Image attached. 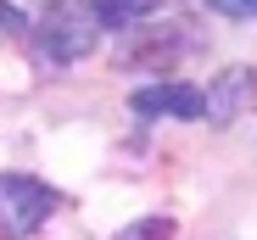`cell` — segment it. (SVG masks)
<instances>
[{
	"label": "cell",
	"instance_id": "cell-7",
	"mask_svg": "<svg viewBox=\"0 0 257 240\" xmlns=\"http://www.w3.org/2000/svg\"><path fill=\"white\" fill-rule=\"evenodd\" d=\"M117 240H174V218H140V223H128Z\"/></svg>",
	"mask_w": 257,
	"mask_h": 240
},
{
	"label": "cell",
	"instance_id": "cell-9",
	"mask_svg": "<svg viewBox=\"0 0 257 240\" xmlns=\"http://www.w3.org/2000/svg\"><path fill=\"white\" fill-rule=\"evenodd\" d=\"M0 28H23V17H17V12L6 6V0H0Z\"/></svg>",
	"mask_w": 257,
	"mask_h": 240
},
{
	"label": "cell",
	"instance_id": "cell-4",
	"mask_svg": "<svg viewBox=\"0 0 257 240\" xmlns=\"http://www.w3.org/2000/svg\"><path fill=\"white\" fill-rule=\"evenodd\" d=\"M201 95H207V117H212V123H229V117H240L257 101V73L251 67H224Z\"/></svg>",
	"mask_w": 257,
	"mask_h": 240
},
{
	"label": "cell",
	"instance_id": "cell-8",
	"mask_svg": "<svg viewBox=\"0 0 257 240\" xmlns=\"http://www.w3.org/2000/svg\"><path fill=\"white\" fill-rule=\"evenodd\" d=\"M212 12H224V17H251V0H207Z\"/></svg>",
	"mask_w": 257,
	"mask_h": 240
},
{
	"label": "cell",
	"instance_id": "cell-6",
	"mask_svg": "<svg viewBox=\"0 0 257 240\" xmlns=\"http://www.w3.org/2000/svg\"><path fill=\"white\" fill-rule=\"evenodd\" d=\"M95 6V17H101V28H140L146 17H157L168 0H90Z\"/></svg>",
	"mask_w": 257,
	"mask_h": 240
},
{
	"label": "cell",
	"instance_id": "cell-3",
	"mask_svg": "<svg viewBox=\"0 0 257 240\" xmlns=\"http://www.w3.org/2000/svg\"><path fill=\"white\" fill-rule=\"evenodd\" d=\"M135 112L140 117H207V95L196 84H179V78H157V84L135 90Z\"/></svg>",
	"mask_w": 257,
	"mask_h": 240
},
{
	"label": "cell",
	"instance_id": "cell-10",
	"mask_svg": "<svg viewBox=\"0 0 257 240\" xmlns=\"http://www.w3.org/2000/svg\"><path fill=\"white\" fill-rule=\"evenodd\" d=\"M251 17H257V0H251Z\"/></svg>",
	"mask_w": 257,
	"mask_h": 240
},
{
	"label": "cell",
	"instance_id": "cell-2",
	"mask_svg": "<svg viewBox=\"0 0 257 240\" xmlns=\"http://www.w3.org/2000/svg\"><path fill=\"white\" fill-rule=\"evenodd\" d=\"M62 207V195L34 173H0V240H28L45 229V218Z\"/></svg>",
	"mask_w": 257,
	"mask_h": 240
},
{
	"label": "cell",
	"instance_id": "cell-1",
	"mask_svg": "<svg viewBox=\"0 0 257 240\" xmlns=\"http://www.w3.org/2000/svg\"><path fill=\"white\" fill-rule=\"evenodd\" d=\"M34 39L51 62H84L101 39V17L90 0H45L39 6V23H34Z\"/></svg>",
	"mask_w": 257,
	"mask_h": 240
},
{
	"label": "cell",
	"instance_id": "cell-5",
	"mask_svg": "<svg viewBox=\"0 0 257 240\" xmlns=\"http://www.w3.org/2000/svg\"><path fill=\"white\" fill-rule=\"evenodd\" d=\"M190 28L179 23V28H162V34H135V45L123 51V62L128 67H146V62H174V56H185V45H190Z\"/></svg>",
	"mask_w": 257,
	"mask_h": 240
}]
</instances>
